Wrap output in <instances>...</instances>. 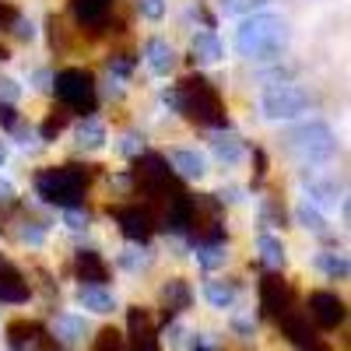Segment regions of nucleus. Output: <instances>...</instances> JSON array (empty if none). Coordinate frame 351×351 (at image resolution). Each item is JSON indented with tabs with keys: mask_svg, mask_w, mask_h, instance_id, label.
<instances>
[{
	"mask_svg": "<svg viewBox=\"0 0 351 351\" xmlns=\"http://www.w3.org/2000/svg\"><path fill=\"white\" fill-rule=\"evenodd\" d=\"M288 39L291 32L281 14L256 11V14H246L236 28V53L246 56V60H278Z\"/></svg>",
	"mask_w": 351,
	"mask_h": 351,
	"instance_id": "nucleus-1",
	"label": "nucleus"
},
{
	"mask_svg": "<svg viewBox=\"0 0 351 351\" xmlns=\"http://www.w3.org/2000/svg\"><path fill=\"white\" fill-rule=\"evenodd\" d=\"M285 148L302 165H327L337 155V134L324 120H309L285 134Z\"/></svg>",
	"mask_w": 351,
	"mask_h": 351,
	"instance_id": "nucleus-2",
	"label": "nucleus"
},
{
	"mask_svg": "<svg viewBox=\"0 0 351 351\" xmlns=\"http://www.w3.org/2000/svg\"><path fill=\"white\" fill-rule=\"evenodd\" d=\"M176 109L193 116L197 123L204 127H225V106H221V95L211 88V81L204 77H190L176 88Z\"/></svg>",
	"mask_w": 351,
	"mask_h": 351,
	"instance_id": "nucleus-3",
	"label": "nucleus"
},
{
	"mask_svg": "<svg viewBox=\"0 0 351 351\" xmlns=\"http://www.w3.org/2000/svg\"><path fill=\"white\" fill-rule=\"evenodd\" d=\"M88 176L77 165H60V169H43L36 176V193L46 204H60V208H81Z\"/></svg>",
	"mask_w": 351,
	"mask_h": 351,
	"instance_id": "nucleus-4",
	"label": "nucleus"
},
{
	"mask_svg": "<svg viewBox=\"0 0 351 351\" xmlns=\"http://www.w3.org/2000/svg\"><path fill=\"white\" fill-rule=\"evenodd\" d=\"M309 109H313V95L302 84H271L260 92V112H263V120H271V123L299 120Z\"/></svg>",
	"mask_w": 351,
	"mask_h": 351,
	"instance_id": "nucleus-5",
	"label": "nucleus"
},
{
	"mask_svg": "<svg viewBox=\"0 0 351 351\" xmlns=\"http://www.w3.org/2000/svg\"><path fill=\"white\" fill-rule=\"evenodd\" d=\"M53 88H56V99L67 109H74V112H92L95 109V77L81 67L60 71L53 77Z\"/></svg>",
	"mask_w": 351,
	"mask_h": 351,
	"instance_id": "nucleus-6",
	"label": "nucleus"
},
{
	"mask_svg": "<svg viewBox=\"0 0 351 351\" xmlns=\"http://www.w3.org/2000/svg\"><path fill=\"white\" fill-rule=\"evenodd\" d=\"M309 316L324 330H334L344 319V299L337 295V291H313L309 295Z\"/></svg>",
	"mask_w": 351,
	"mask_h": 351,
	"instance_id": "nucleus-7",
	"label": "nucleus"
},
{
	"mask_svg": "<svg viewBox=\"0 0 351 351\" xmlns=\"http://www.w3.org/2000/svg\"><path fill=\"white\" fill-rule=\"evenodd\" d=\"M302 190H306V200L313 204V208H319V211H334L337 204H344V197H341V190H337L334 180H319V176H309V180L302 183Z\"/></svg>",
	"mask_w": 351,
	"mask_h": 351,
	"instance_id": "nucleus-8",
	"label": "nucleus"
},
{
	"mask_svg": "<svg viewBox=\"0 0 351 351\" xmlns=\"http://www.w3.org/2000/svg\"><path fill=\"white\" fill-rule=\"evenodd\" d=\"M28 281L8 256H0V302H25Z\"/></svg>",
	"mask_w": 351,
	"mask_h": 351,
	"instance_id": "nucleus-9",
	"label": "nucleus"
},
{
	"mask_svg": "<svg viewBox=\"0 0 351 351\" xmlns=\"http://www.w3.org/2000/svg\"><path fill=\"white\" fill-rule=\"evenodd\" d=\"M169 162L180 176H186V180H204V176H208V155L197 152V148H176V152H169Z\"/></svg>",
	"mask_w": 351,
	"mask_h": 351,
	"instance_id": "nucleus-10",
	"label": "nucleus"
},
{
	"mask_svg": "<svg viewBox=\"0 0 351 351\" xmlns=\"http://www.w3.org/2000/svg\"><path fill=\"white\" fill-rule=\"evenodd\" d=\"M53 337L56 344H81L88 337V324H84V316H74V313H60V316H53Z\"/></svg>",
	"mask_w": 351,
	"mask_h": 351,
	"instance_id": "nucleus-11",
	"label": "nucleus"
},
{
	"mask_svg": "<svg viewBox=\"0 0 351 351\" xmlns=\"http://www.w3.org/2000/svg\"><path fill=\"white\" fill-rule=\"evenodd\" d=\"M116 221H120V232L127 239L134 243H144L152 236V215L148 211H141V208H123V211H116Z\"/></svg>",
	"mask_w": 351,
	"mask_h": 351,
	"instance_id": "nucleus-12",
	"label": "nucleus"
},
{
	"mask_svg": "<svg viewBox=\"0 0 351 351\" xmlns=\"http://www.w3.org/2000/svg\"><path fill=\"white\" fill-rule=\"evenodd\" d=\"M190 49H193V60H200V64H221L225 60V46H221V39L211 32V28L193 32Z\"/></svg>",
	"mask_w": 351,
	"mask_h": 351,
	"instance_id": "nucleus-13",
	"label": "nucleus"
},
{
	"mask_svg": "<svg viewBox=\"0 0 351 351\" xmlns=\"http://www.w3.org/2000/svg\"><path fill=\"white\" fill-rule=\"evenodd\" d=\"M144 60H148L152 74L165 77V74L176 71V49L165 39H148V46H144Z\"/></svg>",
	"mask_w": 351,
	"mask_h": 351,
	"instance_id": "nucleus-14",
	"label": "nucleus"
},
{
	"mask_svg": "<svg viewBox=\"0 0 351 351\" xmlns=\"http://www.w3.org/2000/svg\"><path fill=\"white\" fill-rule=\"evenodd\" d=\"M77 302H81L88 313H95V316H109V313L116 309V295H112V291H106L102 285H81Z\"/></svg>",
	"mask_w": 351,
	"mask_h": 351,
	"instance_id": "nucleus-15",
	"label": "nucleus"
},
{
	"mask_svg": "<svg viewBox=\"0 0 351 351\" xmlns=\"http://www.w3.org/2000/svg\"><path fill=\"white\" fill-rule=\"evenodd\" d=\"M211 152H215V158H218L221 165H239V162L246 158V144H243L236 134H218V137L211 141Z\"/></svg>",
	"mask_w": 351,
	"mask_h": 351,
	"instance_id": "nucleus-16",
	"label": "nucleus"
},
{
	"mask_svg": "<svg viewBox=\"0 0 351 351\" xmlns=\"http://www.w3.org/2000/svg\"><path fill=\"white\" fill-rule=\"evenodd\" d=\"M204 299H208L211 302V309H232V306H236L239 302V288L236 285H232V281H208V285H204Z\"/></svg>",
	"mask_w": 351,
	"mask_h": 351,
	"instance_id": "nucleus-17",
	"label": "nucleus"
},
{
	"mask_svg": "<svg viewBox=\"0 0 351 351\" xmlns=\"http://www.w3.org/2000/svg\"><path fill=\"white\" fill-rule=\"evenodd\" d=\"M112 11V0H74V18L88 28H95L109 18Z\"/></svg>",
	"mask_w": 351,
	"mask_h": 351,
	"instance_id": "nucleus-18",
	"label": "nucleus"
},
{
	"mask_svg": "<svg viewBox=\"0 0 351 351\" xmlns=\"http://www.w3.org/2000/svg\"><path fill=\"white\" fill-rule=\"evenodd\" d=\"M77 274H81V281H88V285H102V281H106V260H102L95 250H81V253H77Z\"/></svg>",
	"mask_w": 351,
	"mask_h": 351,
	"instance_id": "nucleus-19",
	"label": "nucleus"
},
{
	"mask_svg": "<svg viewBox=\"0 0 351 351\" xmlns=\"http://www.w3.org/2000/svg\"><path fill=\"white\" fill-rule=\"evenodd\" d=\"M256 253H260V260L267 263V267H285V260H288V253H285V243L278 239V236H271V232H263V236L256 239Z\"/></svg>",
	"mask_w": 351,
	"mask_h": 351,
	"instance_id": "nucleus-20",
	"label": "nucleus"
},
{
	"mask_svg": "<svg viewBox=\"0 0 351 351\" xmlns=\"http://www.w3.org/2000/svg\"><path fill=\"white\" fill-rule=\"evenodd\" d=\"M263 309H267L271 316H278V319L288 313V291H285V285L278 278L263 281Z\"/></svg>",
	"mask_w": 351,
	"mask_h": 351,
	"instance_id": "nucleus-21",
	"label": "nucleus"
},
{
	"mask_svg": "<svg viewBox=\"0 0 351 351\" xmlns=\"http://www.w3.org/2000/svg\"><path fill=\"white\" fill-rule=\"evenodd\" d=\"M225 260H228V250H225L221 239H211V243H200V246H197V263H200L204 271L225 267Z\"/></svg>",
	"mask_w": 351,
	"mask_h": 351,
	"instance_id": "nucleus-22",
	"label": "nucleus"
},
{
	"mask_svg": "<svg viewBox=\"0 0 351 351\" xmlns=\"http://www.w3.org/2000/svg\"><path fill=\"white\" fill-rule=\"evenodd\" d=\"M106 141H109V134H106V127L95 120V116H88V120L77 127V144H81V148H88V152H99Z\"/></svg>",
	"mask_w": 351,
	"mask_h": 351,
	"instance_id": "nucleus-23",
	"label": "nucleus"
},
{
	"mask_svg": "<svg viewBox=\"0 0 351 351\" xmlns=\"http://www.w3.org/2000/svg\"><path fill=\"white\" fill-rule=\"evenodd\" d=\"M295 221H299L302 228L316 232V236H324V232H327V218H324V211H319V208H313L309 200H302V204H299V211H295Z\"/></svg>",
	"mask_w": 351,
	"mask_h": 351,
	"instance_id": "nucleus-24",
	"label": "nucleus"
},
{
	"mask_svg": "<svg viewBox=\"0 0 351 351\" xmlns=\"http://www.w3.org/2000/svg\"><path fill=\"white\" fill-rule=\"evenodd\" d=\"M316 263H319V271H324L327 278H334V281H337V278L344 281V278L351 274L348 256H344V253H319V256H316Z\"/></svg>",
	"mask_w": 351,
	"mask_h": 351,
	"instance_id": "nucleus-25",
	"label": "nucleus"
},
{
	"mask_svg": "<svg viewBox=\"0 0 351 351\" xmlns=\"http://www.w3.org/2000/svg\"><path fill=\"white\" fill-rule=\"evenodd\" d=\"M134 324L141 327V334H134L130 351H158V341H155V334H152V327H148V319H144L141 313H134Z\"/></svg>",
	"mask_w": 351,
	"mask_h": 351,
	"instance_id": "nucleus-26",
	"label": "nucleus"
},
{
	"mask_svg": "<svg viewBox=\"0 0 351 351\" xmlns=\"http://www.w3.org/2000/svg\"><path fill=\"white\" fill-rule=\"evenodd\" d=\"M165 302H169V309H186V302H190V291H186V285H183L180 278L165 285Z\"/></svg>",
	"mask_w": 351,
	"mask_h": 351,
	"instance_id": "nucleus-27",
	"label": "nucleus"
},
{
	"mask_svg": "<svg viewBox=\"0 0 351 351\" xmlns=\"http://www.w3.org/2000/svg\"><path fill=\"white\" fill-rule=\"evenodd\" d=\"M18 239H21V243H28V246H43V243H46V228H43L39 221H21Z\"/></svg>",
	"mask_w": 351,
	"mask_h": 351,
	"instance_id": "nucleus-28",
	"label": "nucleus"
},
{
	"mask_svg": "<svg viewBox=\"0 0 351 351\" xmlns=\"http://www.w3.org/2000/svg\"><path fill=\"white\" fill-rule=\"evenodd\" d=\"M120 263H123L127 271H144V267L152 263V253H148V250H127V253L120 256Z\"/></svg>",
	"mask_w": 351,
	"mask_h": 351,
	"instance_id": "nucleus-29",
	"label": "nucleus"
},
{
	"mask_svg": "<svg viewBox=\"0 0 351 351\" xmlns=\"http://www.w3.org/2000/svg\"><path fill=\"white\" fill-rule=\"evenodd\" d=\"M137 14L148 21H162L165 18V0H137Z\"/></svg>",
	"mask_w": 351,
	"mask_h": 351,
	"instance_id": "nucleus-30",
	"label": "nucleus"
},
{
	"mask_svg": "<svg viewBox=\"0 0 351 351\" xmlns=\"http://www.w3.org/2000/svg\"><path fill=\"white\" fill-rule=\"evenodd\" d=\"M218 4H221V11H225V14H250L253 8L267 4V0H218Z\"/></svg>",
	"mask_w": 351,
	"mask_h": 351,
	"instance_id": "nucleus-31",
	"label": "nucleus"
},
{
	"mask_svg": "<svg viewBox=\"0 0 351 351\" xmlns=\"http://www.w3.org/2000/svg\"><path fill=\"white\" fill-rule=\"evenodd\" d=\"M95 351H127V348H123V341H120V334H116V330H102Z\"/></svg>",
	"mask_w": 351,
	"mask_h": 351,
	"instance_id": "nucleus-32",
	"label": "nucleus"
},
{
	"mask_svg": "<svg viewBox=\"0 0 351 351\" xmlns=\"http://www.w3.org/2000/svg\"><path fill=\"white\" fill-rule=\"evenodd\" d=\"M232 327H236V334H243V337H253V330H256V319H253L250 313H243V316L232 319Z\"/></svg>",
	"mask_w": 351,
	"mask_h": 351,
	"instance_id": "nucleus-33",
	"label": "nucleus"
},
{
	"mask_svg": "<svg viewBox=\"0 0 351 351\" xmlns=\"http://www.w3.org/2000/svg\"><path fill=\"white\" fill-rule=\"evenodd\" d=\"M64 221L67 228H88V215H81L77 208H64Z\"/></svg>",
	"mask_w": 351,
	"mask_h": 351,
	"instance_id": "nucleus-34",
	"label": "nucleus"
},
{
	"mask_svg": "<svg viewBox=\"0 0 351 351\" xmlns=\"http://www.w3.org/2000/svg\"><path fill=\"white\" fill-rule=\"evenodd\" d=\"M0 99H8V102H14V99H18V84H14L11 77L0 81Z\"/></svg>",
	"mask_w": 351,
	"mask_h": 351,
	"instance_id": "nucleus-35",
	"label": "nucleus"
},
{
	"mask_svg": "<svg viewBox=\"0 0 351 351\" xmlns=\"http://www.w3.org/2000/svg\"><path fill=\"white\" fill-rule=\"evenodd\" d=\"M144 137H137V134H127V144H123V155H137L144 144H141Z\"/></svg>",
	"mask_w": 351,
	"mask_h": 351,
	"instance_id": "nucleus-36",
	"label": "nucleus"
},
{
	"mask_svg": "<svg viewBox=\"0 0 351 351\" xmlns=\"http://www.w3.org/2000/svg\"><path fill=\"white\" fill-rule=\"evenodd\" d=\"M14 25H18V36H21V39H32V36H36L32 21H21V18H14Z\"/></svg>",
	"mask_w": 351,
	"mask_h": 351,
	"instance_id": "nucleus-37",
	"label": "nucleus"
},
{
	"mask_svg": "<svg viewBox=\"0 0 351 351\" xmlns=\"http://www.w3.org/2000/svg\"><path fill=\"white\" fill-rule=\"evenodd\" d=\"M18 14H14V8H8V4H0V28H4V25H11Z\"/></svg>",
	"mask_w": 351,
	"mask_h": 351,
	"instance_id": "nucleus-38",
	"label": "nucleus"
},
{
	"mask_svg": "<svg viewBox=\"0 0 351 351\" xmlns=\"http://www.w3.org/2000/svg\"><path fill=\"white\" fill-rule=\"evenodd\" d=\"M14 197V186L8 183V180H0V204H4V200H11Z\"/></svg>",
	"mask_w": 351,
	"mask_h": 351,
	"instance_id": "nucleus-39",
	"label": "nucleus"
},
{
	"mask_svg": "<svg viewBox=\"0 0 351 351\" xmlns=\"http://www.w3.org/2000/svg\"><path fill=\"white\" fill-rule=\"evenodd\" d=\"M4 162H8V144L0 141V169H4Z\"/></svg>",
	"mask_w": 351,
	"mask_h": 351,
	"instance_id": "nucleus-40",
	"label": "nucleus"
},
{
	"mask_svg": "<svg viewBox=\"0 0 351 351\" xmlns=\"http://www.w3.org/2000/svg\"><path fill=\"white\" fill-rule=\"evenodd\" d=\"M197 351H208V348H197Z\"/></svg>",
	"mask_w": 351,
	"mask_h": 351,
	"instance_id": "nucleus-41",
	"label": "nucleus"
}]
</instances>
